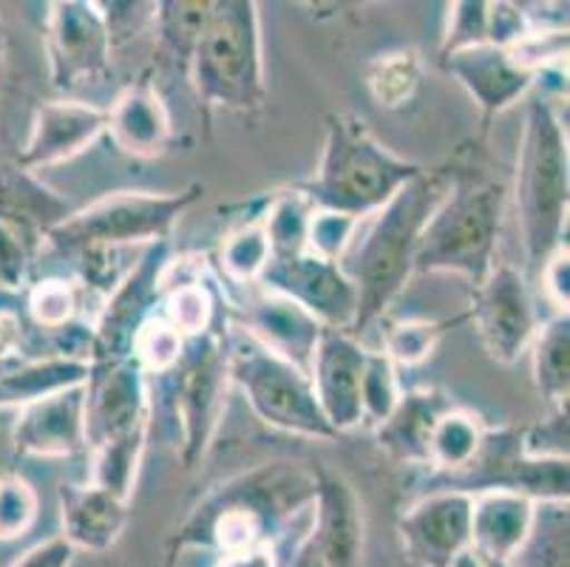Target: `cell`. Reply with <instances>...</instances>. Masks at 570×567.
Listing matches in <instances>:
<instances>
[{"label": "cell", "instance_id": "d590c367", "mask_svg": "<svg viewBox=\"0 0 570 567\" xmlns=\"http://www.w3.org/2000/svg\"><path fill=\"white\" fill-rule=\"evenodd\" d=\"M148 431H151V426L117 437V440H108V443L88 451L91 454V480L88 482H95V486L131 502L139 462H142L145 446H148Z\"/></svg>", "mask_w": 570, "mask_h": 567}, {"label": "cell", "instance_id": "11a10c76", "mask_svg": "<svg viewBox=\"0 0 570 567\" xmlns=\"http://www.w3.org/2000/svg\"><path fill=\"white\" fill-rule=\"evenodd\" d=\"M0 77H3V55H0Z\"/></svg>", "mask_w": 570, "mask_h": 567}, {"label": "cell", "instance_id": "30bf717a", "mask_svg": "<svg viewBox=\"0 0 570 567\" xmlns=\"http://www.w3.org/2000/svg\"><path fill=\"white\" fill-rule=\"evenodd\" d=\"M426 491H458L465 497L489 491L522 493L533 502H568L570 462L537 460L525 454L522 426L485 429L483 443L469 466L452 475H429Z\"/></svg>", "mask_w": 570, "mask_h": 567}, {"label": "cell", "instance_id": "836d02e7", "mask_svg": "<svg viewBox=\"0 0 570 567\" xmlns=\"http://www.w3.org/2000/svg\"><path fill=\"white\" fill-rule=\"evenodd\" d=\"M82 299H86V284L82 281L66 278V275H49V278L35 281L32 287L26 290L23 319H29L35 330L46 332L51 338L57 332L80 324Z\"/></svg>", "mask_w": 570, "mask_h": 567}, {"label": "cell", "instance_id": "f35d334b", "mask_svg": "<svg viewBox=\"0 0 570 567\" xmlns=\"http://www.w3.org/2000/svg\"><path fill=\"white\" fill-rule=\"evenodd\" d=\"M269 256L273 253H269L267 233H264L262 218H258V222H250V225H242L238 231H233L222 242L219 267L227 281L247 287V284H258Z\"/></svg>", "mask_w": 570, "mask_h": 567}, {"label": "cell", "instance_id": "681fc988", "mask_svg": "<svg viewBox=\"0 0 570 567\" xmlns=\"http://www.w3.org/2000/svg\"><path fill=\"white\" fill-rule=\"evenodd\" d=\"M77 550L63 537H55L49 542H40L26 550L12 567H71Z\"/></svg>", "mask_w": 570, "mask_h": 567}, {"label": "cell", "instance_id": "7c38bea8", "mask_svg": "<svg viewBox=\"0 0 570 567\" xmlns=\"http://www.w3.org/2000/svg\"><path fill=\"white\" fill-rule=\"evenodd\" d=\"M51 86L63 94L100 86L111 75V35L100 3L95 0H57L46 23Z\"/></svg>", "mask_w": 570, "mask_h": 567}, {"label": "cell", "instance_id": "4dcf8cb0", "mask_svg": "<svg viewBox=\"0 0 570 567\" xmlns=\"http://www.w3.org/2000/svg\"><path fill=\"white\" fill-rule=\"evenodd\" d=\"M157 312L185 341L202 338L214 332L216 326L227 324L219 290L214 287V281L202 278V275H190L183 284H168L163 278V301H159Z\"/></svg>", "mask_w": 570, "mask_h": 567}, {"label": "cell", "instance_id": "816d5d0a", "mask_svg": "<svg viewBox=\"0 0 570 567\" xmlns=\"http://www.w3.org/2000/svg\"><path fill=\"white\" fill-rule=\"evenodd\" d=\"M284 567H326L324 554H321L318 542H315V537L309 534V530H307V537L298 542V548L293 550V556H287Z\"/></svg>", "mask_w": 570, "mask_h": 567}, {"label": "cell", "instance_id": "b9f144b4", "mask_svg": "<svg viewBox=\"0 0 570 567\" xmlns=\"http://www.w3.org/2000/svg\"><path fill=\"white\" fill-rule=\"evenodd\" d=\"M185 343L188 341L157 312L139 330L137 343H134V361L142 366V372L148 378H163V374H168L179 363V358L185 352Z\"/></svg>", "mask_w": 570, "mask_h": 567}, {"label": "cell", "instance_id": "f5cc1de1", "mask_svg": "<svg viewBox=\"0 0 570 567\" xmlns=\"http://www.w3.org/2000/svg\"><path fill=\"white\" fill-rule=\"evenodd\" d=\"M454 567H483V565H480V561H476L471 554H465V556H460L458 561H454Z\"/></svg>", "mask_w": 570, "mask_h": 567}, {"label": "cell", "instance_id": "60d3db41", "mask_svg": "<svg viewBox=\"0 0 570 567\" xmlns=\"http://www.w3.org/2000/svg\"><path fill=\"white\" fill-rule=\"evenodd\" d=\"M403 387L397 378V366L389 361L383 352H372L366 355L364 378H361V409H364V420L381 426L383 420L392 414V409L401 400Z\"/></svg>", "mask_w": 570, "mask_h": 567}, {"label": "cell", "instance_id": "2e32d148", "mask_svg": "<svg viewBox=\"0 0 570 567\" xmlns=\"http://www.w3.org/2000/svg\"><path fill=\"white\" fill-rule=\"evenodd\" d=\"M151 381L134 358L91 369L86 381V451L151 426Z\"/></svg>", "mask_w": 570, "mask_h": 567}, {"label": "cell", "instance_id": "9c48e42d", "mask_svg": "<svg viewBox=\"0 0 570 567\" xmlns=\"http://www.w3.org/2000/svg\"><path fill=\"white\" fill-rule=\"evenodd\" d=\"M227 369L264 426L309 440H338L321 414L309 374L258 346L238 324L227 326Z\"/></svg>", "mask_w": 570, "mask_h": 567}, {"label": "cell", "instance_id": "4316f807", "mask_svg": "<svg viewBox=\"0 0 570 567\" xmlns=\"http://www.w3.org/2000/svg\"><path fill=\"white\" fill-rule=\"evenodd\" d=\"M452 405L454 400L440 389H409L401 394L392 414L377 426V446L392 460L426 466L434 426Z\"/></svg>", "mask_w": 570, "mask_h": 567}, {"label": "cell", "instance_id": "cb8c5ba5", "mask_svg": "<svg viewBox=\"0 0 570 567\" xmlns=\"http://www.w3.org/2000/svg\"><path fill=\"white\" fill-rule=\"evenodd\" d=\"M75 213V205L43 185L38 174L20 168L14 159H0V222L12 227L38 253L57 225Z\"/></svg>", "mask_w": 570, "mask_h": 567}, {"label": "cell", "instance_id": "277c9868", "mask_svg": "<svg viewBox=\"0 0 570 567\" xmlns=\"http://www.w3.org/2000/svg\"><path fill=\"white\" fill-rule=\"evenodd\" d=\"M568 137L548 97H533L525 108L520 156H517L514 211L520 222L528 270H542L568 244Z\"/></svg>", "mask_w": 570, "mask_h": 567}, {"label": "cell", "instance_id": "d4e9b609", "mask_svg": "<svg viewBox=\"0 0 570 567\" xmlns=\"http://www.w3.org/2000/svg\"><path fill=\"white\" fill-rule=\"evenodd\" d=\"M128 499L106 491V488L86 482H63L60 486V522L63 534L60 537L75 550L88 554H106L122 537L128 525Z\"/></svg>", "mask_w": 570, "mask_h": 567}, {"label": "cell", "instance_id": "db71d44e", "mask_svg": "<svg viewBox=\"0 0 570 567\" xmlns=\"http://www.w3.org/2000/svg\"><path fill=\"white\" fill-rule=\"evenodd\" d=\"M176 561H179V554L168 550V554H165V559H163V565H159V567H176Z\"/></svg>", "mask_w": 570, "mask_h": 567}, {"label": "cell", "instance_id": "44dd1931", "mask_svg": "<svg viewBox=\"0 0 570 567\" xmlns=\"http://www.w3.org/2000/svg\"><path fill=\"white\" fill-rule=\"evenodd\" d=\"M238 326L258 346L278 355L282 361L293 363L302 372H309V361H313V352L318 346L321 332H324V326L307 310L264 287H258V293L245 304Z\"/></svg>", "mask_w": 570, "mask_h": 567}, {"label": "cell", "instance_id": "f6af8a7d", "mask_svg": "<svg viewBox=\"0 0 570 567\" xmlns=\"http://www.w3.org/2000/svg\"><path fill=\"white\" fill-rule=\"evenodd\" d=\"M568 409L551 412L546 420L533 426H522V446L528 457L537 460H568L570 454Z\"/></svg>", "mask_w": 570, "mask_h": 567}, {"label": "cell", "instance_id": "ab89813d", "mask_svg": "<svg viewBox=\"0 0 570 567\" xmlns=\"http://www.w3.org/2000/svg\"><path fill=\"white\" fill-rule=\"evenodd\" d=\"M40 497L20 471L0 475V542H18L35 528Z\"/></svg>", "mask_w": 570, "mask_h": 567}, {"label": "cell", "instance_id": "ba28073f", "mask_svg": "<svg viewBox=\"0 0 570 567\" xmlns=\"http://www.w3.org/2000/svg\"><path fill=\"white\" fill-rule=\"evenodd\" d=\"M227 326L190 338L174 369L154 381V394L168 405L176 429V451L183 466L194 468L214 443L225 414L230 369H227Z\"/></svg>", "mask_w": 570, "mask_h": 567}, {"label": "cell", "instance_id": "ffe728a7", "mask_svg": "<svg viewBox=\"0 0 570 567\" xmlns=\"http://www.w3.org/2000/svg\"><path fill=\"white\" fill-rule=\"evenodd\" d=\"M18 457H77L86 451V383L18 409L12 426Z\"/></svg>", "mask_w": 570, "mask_h": 567}, {"label": "cell", "instance_id": "bcb514c9", "mask_svg": "<svg viewBox=\"0 0 570 567\" xmlns=\"http://www.w3.org/2000/svg\"><path fill=\"white\" fill-rule=\"evenodd\" d=\"M35 250L0 222V290H20L29 278Z\"/></svg>", "mask_w": 570, "mask_h": 567}, {"label": "cell", "instance_id": "1f68e13d", "mask_svg": "<svg viewBox=\"0 0 570 567\" xmlns=\"http://www.w3.org/2000/svg\"><path fill=\"white\" fill-rule=\"evenodd\" d=\"M483 567H570L568 502H537L525 545L508 561H480Z\"/></svg>", "mask_w": 570, "mask_h": 567}, {"label": "cell", "instance_id": "7dc6e473", "mask_svg": "<svg viewBox=\"0 0 570 567\" xmlns=\"http://www.w3.org/2000/svg\"><path fill=\"white\" fill-rule=\"evenodd\" d=\"M100 12L106 18L111 46H117L134 38L145 26H151L154 3H100Z\"/></svg>", "mask_w": 570, "mask_h": 567}, {"label": "cell", "instance_id": "d6a6232c", "mask_svg": "<svg viewBox=\"0 0 570 567\" xmlns=\"http://www.w3.org/2000/svg\"><path fill=\"white\" fill-rule=\"evenodd\" d=\"M489 426L483 418L463 405H452L443 418L438 420L429 440V460L426 466L432 468V475H452L469 466L471 457L476 454L483 434Z\"/></svg>", "mask_w": 570, "mask_h": 567}, {"label": "cell", "instance_id": "e575fe53", "mask_svg": "<svg viewBox=\"0 0 570 567\" xmlns=\"http://www.w3.org/2000/svg\"><path fill=\"white\" fill-rule=\"evenodd\" d=\"M364 82L377 106L395 111L414 100V94L423 82V62L412 49L383 51L366 62Z\"/></svg>", "mask_w": 570, "mask_h": 567}, {"label": "cell", "instance_id": "c3c4849f", "mask_svg": "<svg viewBox=\"0 0 570 567\" xmlns=\"http://www.w3.org/2000/svg\"><path fill=\"white\" fill-rule=\"evenodd\" d=\"M542 275V287H546L548 299L557 306V312H568L570 301V262H568V244L553 253L546 262V267L539 270Z\"/></svg>", "mask_w": 570, "mask_h": 567}, {"label": "cell", "instance_id": "83f0119b", "mask_svg": "<svg viewBox=\"0 0 570 567\" xmlns=\"http://www.w3.org/2000/svg\"><path fill=\"white\" fill-rule=\"evenodd\" d=\"M88 374H91V363L80 361V358H23L0 374V409H7V405L23 409V405L38 403V400L51 398L57 392L82 387Z\"/></svg>", "mask_w": 570, "mask_h": 567}, {"label": "cell", "instance_id": "7402d4cb", "mask_svg": "<svg viewBox=\"0 0 570 567\" xmlns=\"http://www.w3.org/2000/svg\"><path fill=\"white\" fill-rule=\"evenodd\" d=\"M106 137L119 154L134 159H154L168 150L174 125L163 94L148 77L122 88L106 108Z\"/></svg>", "mask_w": 570, "mask_h": 567}, {"label": "cell", "instance_id": "e0dca14e", "mask_svg": "<svg viewBox=\"0 0 570 567\" xmlns=\"http://www.w3.org/2000/svg\"><path fill=\"white\" fill-rule=\"evenodd\" d=\"M366 355H370V350L355 335L324 326L313 361H309L307 374L309 383H313V394L318 400L324 420L333 426L338 437L361 426V420H364L361 378H364Z\"/></svg>", "mask_w": 570, "mask_h": 567}, {"label": "cell", "instance_id": "5bb4252c", "mask_svg": "<svg viewBox=\"0 0 570 567\" xmlns=\"http://www.w3.org/2000/svg\"><path fill=\"white\" fill-rule=\"evenodd\" d=\"M258 287L295 301L326 330L350 332L355 324L357 293L341 262H326L307 250L295 256H269Z\"/></svg>", "mask_w": 570, "mask_h": 567}, {"label": "cell", "instance_id": "603a6c76", "mask_svg": "<svg viewBox=\"0 0 570 567\" xmlns=\"http://www.w3.org/2000/svg\"><path fill=\"white\" fill-rule=\"evenodd\" d=\"M318 488L313 499L309 534L324 554L326 567H357L364 550V514L350 482L341 475L315 468Z\"/></svg>", "mask_w": 570, "mask_h": 567}, {"label": "cell", "instance_id": "8fae6325", "mask_svg": "<svg viewBox=\"0 0 570 567\" xmlns=\"http://www.w3.org/2000/svg\"><path fill=\"white\" fill-rule=\"evenodd\" d=\"M170 262V242L148 244L139 262L117 278L91 326V369L114 366L134 358L139 330L157 315L163 301V278Z\"/></svg>", "mask_w": 570, "mask_h": 567}, {"label": "cell", "instance_id": "f1b7e54d", "mask_svg": "<svg viewBox=\"0 0 570 567\" xmlns=\"http://www.w3.org/2000/svg\"><path fill=\"white\" fill-rule=\"evenodd\" d=\"M214 0H163L154 3L151 29L157 38V57L170 71L188 80L196 46L202 40Z\"/></svg>", "mask_w": 570, "mask_h": 567}, {"label": "cell", "instance_id": "9f6ffc18", "mask_svg": "<svg viewBox=\"0 0 570 567\" xmlns=\"http://www.w3.org/2000/svg\"><path fill=\"white\" fill-rule=\"evenodd\" d=\"M3 372H7V366H0V374H3Z\"/></svg>", "mask_w": 570, "mask_h": 567}, {"label": "cell", "instance_id": "d6986e66", "mask_svg": "<svg viewBox=\"0 0 570 567\" xmlns=\"http://www.w3.org/2000/svg\"><path fill=\"white\" fill-rule=\"evenodd\" d=\"M102 134H106V108H97L86 100L43 102L35 111L29 139L23 143L14 163L38 174L51 165L75 159Z\"/></svg>", "mask_w": 570, "mask_h": 567}, {"label": "cell", "instance_id": "ee69618b", "mask_svg": "<svg viewBox=\"0 0 570 567\" xmlns=\"http://www.w3.org/2000/svg\"><path fill=\"white\" fill-rule=\"evenodd\" d=\"M355 218L315 207L307 227V253L326 258V262H338L344 256V250L350 247V238L355 233Z\"/></svg>", "mask_w": 570, "mask_h": 567}, {"label": "cell", "instance_id": "8d00e7d4", "mask_svg": "<svg viewBox=\"0 0 570 567\" xmlns=\"http://www.w3.org/2000/svg\"><path fill=\"white\" fill-rule=\"evenodd\" d=\"M313 202L302 187H289L269 199V207L262 216V227L267 233L273 256H295L307 250V227L313 216Z\"/></svg>", "mask_w": 570, "mask_h": 567}, {"label": "cell", "instance_id": "7bdbcfd3", "mask_svg": "<svg viewBox=\"0 0 570 567\" xmlns=\"http://www.w3.org/2000/svg\"><path fill=\"white\" fill-rule=\"evenodd\" d=\"M485 43H489V3H483V0L452 3L443 29V40H440V57Z\"/></svg>", "mask_w": 570, "mask_h": 567}, {"label": "cell", "instance_id": "5b68a950", "mask_svg": "<svg viewBox=\"0 0 570 567\" xmlns=\"http://www.w3.org/2000/svg\"><path fill=\"white\" fill-rule=\"evenodd\" d=\"M420 170L423 168L417 163H409L377 143L364 119L344 111L326 117L318 170L298 187L318 211H333L361 222L381 211Z\"/></svg>", "mask_w": 570, "mask_h": 567}, {"label": "cell", "instance_id": "7a4b0ae2", "mask_svg": "<svg viewBox=\"0 0 570 567\" xmlns=\"http://www.w3.org/2000/svg\"><path fill=\"white\" fill-rule=\"evenodd\" d=\"M454 185V170L423 168L375 213V222L344 267L357 293L355 324L350 335H364L406 290L414 275L420 236Z\"/></svg>", "mask_w": 570, "mask_h": 567}, {"label": "cell", "instance_id": "3957f363", "mask_svg": "<svg viewBox=\"0 0 570 567\" xmlns=\"http://www.w3.org/2000/svg\"><path fill=\"white\" fill-rule=\"evenodd\" d=\"M205 196L202 182L154 194V190H119L75 211L63 225L46 236V242L63 258H71L82 275L86 287L117 284V275L108 267V256L134 244L170 242L176 222Z\"/></svg>", "mask_w": 570, "mask_h": 567}, {"label": "cell", "instance_id": "f546056e", "mask_svg": "<svg viewBox=\"0 0 570 567\" xmlns=\"http://www.w3.org/2000/svg\"><path fill=\"white\" fill-rule=\"evenodd\" d=\"M533 387L548 403V412L568 409L570 394V319L568 312H553L542 321L531 341Z\"/></svg>", "mask_w": 570, "mask_h": 567}, {"label": "cell", "instance_id": "ac0fdd59", "mask_svg": "<svg viewBox=\"0 0 570 567\" xmlns=\"http://www.w3.org/2000/svg\"><path fill=\"white\" fill-rule=\"evenodd\" d=\"M440 60H443V69L469 91L474 106L480 108L483 131H489L494 117L520 102L539 80L511 51L497 49L491 43L454 51Z\"/></svg>", "mask_w": 570, "mask_h": 567}, {"label": "cell", "instance_id": "4fadbf2b", "mask_svg": "<svg viewBox=\"0 0 570 567\" xmlns=\"http://www.w3.org/2000/svg\"><path fill=\"white\" fill-rule=\"evenodd\" d=\"M469 319L474 321L483 350L502 366L520 361L542 326L531 284L511 264H494L483 284H476Z\"/></svg>", "mask_w": 570, "mask_h": 567}, {"label": "cell", "instance_id": "52a82bcc", "mask_svg": "<svg viewBox=\"0 0 570 567\" xmlns=\"http://www.w3.org/2000/svg\"><path fill=\"white\" fill-rule=\"evenodd\" d=\"M508 187L500 182L454 185L420 236L414 273L463 275L471 287L494 270Z\"/></svg>", "mask_w": 570, "mask_h": 567}, {"label": "cell", "instance_id": "9a60e30c", "mask_svg": "<svg viewBox=\"0 0 570 567\" xmlns=\"http://www.w3.org/2000/svg\"><path fill=\"white\" fill-rule=\"evenodd\" d=\"M397 534L414 567H454L471 550V497L423 491L401 514Z\"/></svg>", "mask_w": 570, "mask_h": 567}, {"label": "cell", "instance_id": "8992f818", "mask_svg": "<svg viewBox=\"0 0 570 567\" xmlns=\"http://www.w3.org/2000/svg\"><path fill=\"white\" fill-rule=\"evenodd\" d=\"M188 82L205 111L256 117L267 102L258 3L214 0L190 62Z\"/></svg>", "mask_w": 570, "mask_h": 567}, {"label": "cell", "instance_id": "74e56055", "mask_svg": "<svg viewBox=\"0 0 570 567\" xmlns=\"http://www.w3.org/2000/svg\"><path fill=\"white\" fill-rule=\"evenodd\" d=\"M465 319L469 315L452 321H395V324H389L386 332H383L381 352L397 369L420 366V363L432 358V352L438 350V343L443 341L445 332L463 324Z\"/></svg>", "mask_w": 570, "mask_h": 567}, {"label": "cell", "instance_id": "f907efd6", "mask_svg": "<svg viewBox=\"0 0 570 567\" xmlns=\"http://www.w3.org/2000/svg\"><path fill=\"white\" fill-rule=\"evenodd\" d=\"M284 556L278 554V545H258V548L236 550L216 559V567H284Z\"/></svg>", "mask_w": 570, "mask_h": 567}, {"label": "cell", "instance_id": "484cf974", "mask_svg": "<svg viewBox=\"0 0 570 567\" xmlns=\"http://www.w3.org/2000/svg\"><path fill=\"white\" fill-rule=\"evenodd\" d=\"M537 502L522 493L489 491L471 497V550L476 561H508L525 545Z\"/></svg>", "mask_w": 570, "mask_h": 567}, {"label": "cell", "instance_id": "6da1fadb", "mask_svg": "<svg viewBox=\"0 0 570 567\" xmlns=\"http://www.w3.org/2000/svg\"><path fill=\"white\" fill-rule=\"evenodd\" d=\"M318 477L302 462H264L219 482L196 502L194 511L170 537L168 550H236L278 545L284 525L304 508H313Z\"/></svg>", "mask_w": 570, "mask_h": 567}]
</instances>
